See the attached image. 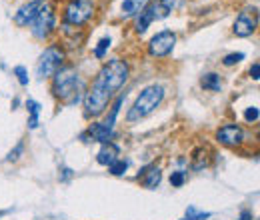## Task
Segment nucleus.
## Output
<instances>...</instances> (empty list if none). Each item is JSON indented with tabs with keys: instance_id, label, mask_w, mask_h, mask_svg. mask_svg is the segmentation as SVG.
I'll return each instance as SVG.
<instances>
[{
	"instance_id": "9d476101",
	"label": "nucleus",
	"mask_w": 260,
	"mask_h": 220,
	"mask_svg": "<svg viewBox=\"0 0 260 220\" xmlns=\"http://www.w3.org/2000/svg\"><path fill=\"white\" fill-rule=\"evenodd\" d=\"M216 140L224 146H238L244 140V132L238 124H224L216 130Z\"/></svg>"
},
{
	"instance_id": "4be33fe9",
	"label": "nucleus",
	"mask_w": 260,
	"mask_h": 220,
	"mask_svg": "<svg viewBox=\"0 0 260 220\" xmlns=\"http://www.w3.org/2000/svg\"><path fill=\"white\" fill-rule=\"evenodd\" d=\"M14 74L18 76V82H20L22 86H26V84H28V72H26V68H24V66H16V68H14Z\"/></svg>"
},
{
	"instance_id": "20e7f679",
	"label": "nucleus",
	"mask_w": 260,
	"mask_h": 220,
	"mask_svg": "<svg viewBox=\"0 0 260 220\" xmlns=\"http://www.w3.org/2000/svg\"><path fill=\"white\" fill-rule=\"evenodd\" d=\"M64 64V50L58 46V44H50L38 58V64H36V76L40 80L44 78H50L54 76Z\"/></svg>"
},
{
	"instance_id": "f3484780",
	"label": "nucleus",
	"mask_w": 260,
	"mask_h": 220,
	"mask_svg": "<svg viewBox=\"0 0 260 220\" xmlns=\"http://www.w3.org/2000/svg\"><path fill=\"white\" fill-rule=\"evenodd\" d=\"M128 160H122V158H116L110 166H108V170H110V174H114V176H122L124 172H126V168H128Z\"/></svg>"
},
{
	"instance_id": "dca6fc26",
	"label": "nucleus",
	"mask_w": 260,
	"mask_h": 220,
	"mask_svg": "<svg viewBox=\"0 0 260 220\" xmlns=\"http://www.w3.org/2000/svg\"><path fill=\"white\" fill-rule=\"evenodd\" d=\"M26 110H28V114H30V118H28V128H36V126H38V116H40V104H38L36 100H28V102H26Z\"/></svg>"
},
{
	"instance_id": "a878e982",
	"label": "nucleus",
	"mask_w": 260,
	"mask_h": 220,
	"mask_svg": "<svg viewBox=\"0 0 260 220\" xmlns=\"http://www.w3.org/2000/svg\"><path fill=\"white\" fill-rule=\"evenodd\" d=\"M254 216H252V212L250 210H242L240 212V216H238V220H252Z\"/></svg>"
},
{
	"instance_id": "6ab92c4d",
	"label": "nucleus",
	"mask_w": 260,
	"mask_h": 220,
	"mask_svg": "<svg viewBox=\"0 0 260 220\" xmlns=\"http://www.w3.org/2000/svg\"><path fill=\"white\" fill-rule=\"evenodd\" d=\"M210 218V212H200L196 210L194 206H188L186 208V220H206Z\"/></svg>"
},
{
	"instance_id": "b1692460",
	"label": "nucleus",
	"mask_w": 260,
	"mask_h": 220,
	"mask_svg": "<svg viewBox=\"0 0 260 220\" xmlns=\"http://www.w3.org/2000/svg\"><path fill=\"white\" fill-rule=\"evenodd\" d=\"M22 150H24V144H22V142H18V146H16L14 150H10V154L6 156V160H18L20 154H22Z\"/></svg>"
},
{
	"instance_id": "393cba45",
	"label": "nucleus",
	"mask_w": 260,
	"mask_h": 220,
	"mask_svg": "<svg viewBox=\"0 0 260 220\" xmlns=\"http://www.w3.org/2000/svg\"><path fill=\"white\" fill-rule=\"evenodd\" d=\"M250 76H252L254 80H258L260 78V64L258 62H254L252 66H250Z\"/></svg>"
},
{
	"instance_id": "6e6552de",
	"label": "nucleus",
	"mask_w": 260,
	"mask_h": 220,
	"mask_svg": "<svg viewBox=\"0 0 260 220\" xmlns=\"http://www.w3.org/2000/svg\"><path fill=\"white\" fill-rule=\"evenodd\" d=\"M256 24H258L256 14H252L250 10H242V12L236 16V20H234V28H232V30H234L236 36L246 38V36H252V34H254Z\"/></svg>"
},
{
	"instance_id": "7ed1b4c3",
	"label": "nucleus",
	"mask_w": 260,
	"mask_h": 220,
	"mask_svg": "<svg viewBox=\"0 0 260 220\" xmlns=\"http://www.w3.org/2000/svg\"><path fill=\"white\" fill-rule=\"evenodd\" d=\"M52 92L56 98L64 100L66 104H76L80 96L76 95L80 90V78L78 72L72 66H62L54 76H52Z\"/></svg>"
},
{
	"instance_id": "9b49d317",
	"label": "nucleus",
	"mask_w": 260,
	"mask_h": 220,
	"mask_svg": "<svg viewBox=\"0 0 260 220\" xmlns=\"http://www.w3.org/2000/svg\"><path fill=\"white\" fill-rule=\"evenodd\" d=\"M138 180H140V184L144 188H156L160 184V180H162V174H160V170L156 166H146V168H142L138 172Z\"/></svg>"
},
{
	"instance_id": "412c9836",
	"label": "nucleus",
	"mask_w": 260,
	"mask_h": 220,
	"mask_svg": "<svg viewBox=\"0 0 260 220\" xmlns=\"http://www.w3.org/2000/svg\"><path fill=\"white\" fill-rule=\"evenodd\" d=\"M240 60H244V54L242 52H232V54H226L222 58V64L224 66H234V64H238Z\"/></svg>"
},
{
	"instance_id": "bb28decb",
	"label": "nucleus",
	"mask_w": 260,
	"mask_h": 220,
	"mask_svg": "<svg viewBox=\"0 0 260 220\" xmlns=\"http://www.w3.org/2000/svg\"><path fill=\"white\" fill-rule=\"evenodd\" d=\"M62 172H64V174H62V180H68V178L72 176V170H70V168H62Z\"/></svg>"
},
{
	"instance_id": "ddd939ff",
	"label": "nucleus",
	"mask_w": 260,
	"mask_h": 220,
	"mask_svg": "<svg viewBox=\"0 0 260 220\" xmlns=\"http://www.w3.org/2000/svg\"><path fill=\"white\" fill-rule=\"evenodd\" d=\"M122 102H124V96H116L114 98V104L110 106V114L104 118V122H100V124L104 126L106 130H114V122H116V116H118V112H120V106H122Z\"/></svg>"
},
{
	"instance_id": "2eb2a0df",
	"label": "nucleus",
	"mask_w": 260,
	"mask_h": 220,
	"mask_svg": "<svg viewBox=\"0 0 260 220\" xmlns=\"http://www.w3.org/2000/svg\"><path fill=\"white\" fill-rule=\"evenodd\" d=\"M144 8L142 0H124L122 2V16H136Z\"/></svg>"
},
{
	"instance_id": "5701e85b",
	"label": "nucleus",
	"mask_w": 260,
	"mask_h": 220,
	"mask_svg": "<svg viewBox=\"0 0 260 220\" xmlns=\"http://www.w3.org/2000/svg\"><path fill=\"white\" fill-rule=\"evenodd\" d=\"M244 118H246V122H256V120H258V108H256V106H250V108H246V112H244Z\"/></svg>"
},
{
	"instance_id": "a211bd4d",
	"label": "nucleus",
	"mask_w": 260,
	"mask_h": 220,
	"mask_svg": "<svg viewBox=\"0 0 260 220\" xmlns=\"http://www.w3.org/2000/svg\"><path fill=\"white\" fill-rule=\"evenodd\" d=\"M110 42H112V40H110L108 36H104V38L98 42V46L94 48V56H96V58H104V56H106V50L110 48Z\"/></svg>"
},
{
	"instance_id": "f8f14e48",
	"label": "nucleus",
	"mask_w": 260,
	"mask_h": 220,
	"mask_svg": "<svg viewBox=\"0 0 260 220\" xmlns=\"http://www.w3.org/2000/svg\"><path fill=\"white\" fill-rule=\"evenodd\" d=\"M118 154H120L118 146L112 144V142H106V144H102V148L98 150L96 160H98V164H102V166H110V164L118 158Z\"/></svg>"
},
{
	"instance_id": "aec40b11",
	"label": "nucleus",
	"mask_w": 260,
	"mask_h": 220,
	"mask_svg": "<svg viewBox=\"0 0 260 220\" xmlns=\"http://www.w3.org/2000/svg\"><path fill=\"white\" fill-rule=\"evenodd\" d=\"M184 180H186V172H184V170H176V172H172V174H170V184H172V186H176V188H178V186H182V184H184Z\"/></svg>"
},
{
	"instance_id": "0eeeda50",
	"label": "nucleus",
	"mask_w": 260,
	"mask_h": 220,
	"mask_svg": "<svg viewBox=\"0 0 260 220\" xmlns=\"http://www.w3.org/2000/svg\"><path fill=\"white\" fill-rule=\"evenodd\" d=\"M54 20H56V16H54L52 8H50L48 4H44V6L40 8L38 16L34 18V22L30 24V26H32V34L38 40H44L50 32L54 30Z\"/></svg>"
},
{
	"instance_id": "423d86ee",
	"label": "nucleus",
	"mask_w": 260,
	"mask_h": 220,
	"mask_svg": "<svg viewBox=\"0 0 260 220\" xmlns=\"http://www.w3.org/2000/svg\"><path fill=\"white\" fill-rule=\"evenodd\" d=\"M174 44H176V34L172 30H162L152 36V40L148 42V52L156 58H162L174 50Z\"/></svg>"
},
{
	"instance_id": "f257e3e1",
	"label": "nucleus",
	"mask_w": 260,
	"mask_h": 220,
	"mask_svg": "<svg viewBox=\"0 0 260 220\" xmlns=\"http://www.w3.org/2000/svg\"><path fill=\"white\" fill-rule=\"evenodd\" d=\"M128 80V64L120 58L106 62L96 74L92 86L84 95V112L86 116H100L114 95Z\"/></svg>"
},
{
	"instance_id": "39448f33",
	"label": "nucleus",
	"mask_w": 260,
	"mask_h": 220,
	"mask_svg": "<svg viewBox=\"0 0 260 220\" xmlns=\"http://www.w3.org/2000/svg\"><path fill=\"white\" fill-rule=\"evenodd\" d=\"M94 14V0H70L64 8V22L72 26H82Z\"/></svg>"
},
{
	"instance_id": "1a4fd4ad",
	"label": "nucleus",
	"mask_w": 260,
	"mask_h": 220,
	"mask_svg": "<svg viewBox=\"0 0 260 220\" xmlns=\"http://www.w3.org/2000/svg\"><path fill=\"white\" fill-rule=\"evenodd\" d=\"M44 4H46L44 0H32V2L20 6L18 12L14 14V22H16V26H30V24L34 22V18L38 16L40 8H42Z\"/></svg>"
},
{
	"instance_id": "f03ea898",
	"label": "nucleus",
	"mask_w": 260,
	"mask_h": 220,
	"mask_svg": "<svg viewBox=\"0 0 260 220\" xmlns=\"http://www.w3.org/2000/svg\"><path fill=\"white\" fill-rule=\"evenodd\" d=\"M164 100V88L160 84H150V86H146L138 98L134 100V104H132V108L128 110V114H126V120L128 122H136V120H140V118H146L148 114H152L160 104H162Z\"/></svg>"
},
{
	"instance_id": "4468645a",
	"label": "nucleus",
	"mask_w": 260,
	"mask_h": 220,
	"mask_svg": "<svg viewBox=\"0 0 260 220\" xmlns=\"http://www.w3.org/2000/svg\"><path fill=\"white\" fill-rule=\"evenodd\" d=\"M200 84H202V88H204V90H210V92H218V90L222 88V78H220L218 74L210 72V74H204V76L200 78Z\"/></svg>"
}]
</instances>
